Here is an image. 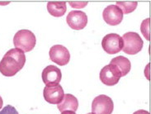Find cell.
<instances>
[{"instance_id":"7c38bea8","label":"cell","mask_w":151,"mask_h":114,"mask_svg":"<svg viewBox=\"0 0 151 114\" xmlns=\"http://www.w3.org/2000/svg\"><path fill=\"white\" fill-rule=\"evenodd\" d=\"M57 108L61 113L65 112V111L76 112L78 108V101L72 94H65L61 102L58 103Z\"/></svg>"},{"instance_id":"e0dca14e","label":"cell","mask_w":151,"mask_h":114,"mask_svg":"<svg viewBox=\"0 0 151 114\" xmlns=\"http://www.w3.org/2000/svg\"><path fill=\"white\" fill-rule=\"evenodd\" d=\"M0 114H19L17 109L12 105H7L0 111Z\"/></svg>"},{"instance_id":"9a60e30c","label":"cell","mask_w":151,"mask_h":114,"mask_svg":"<svg viewBox=\"0 0 151 114\" xmlns=\"http://www.w3.org/2000/svg\"><path fill=\"white\" fill-rule=\"evenodd\" d=\"M116 5L119 8H121L123 13L128 14L135 11L138 5V3L137 2H116Z\"/></svg>"},{"instance_id":"ffe728a7","label":"cell","mask_w":151,"mask_h":114,"mask_svg":"<svg viewBox=\"0 0 151 114\" xmlns=\"http://www.w3.org/2000/svg\"><path fill=\"white\" fill-rule=\"evenodd\" d=\"M61 114H76L75 112H73V111H65V112H62Z\"/></svg>"},{"instance_id":"4fadbf2b","label":"cell","mask_w":151,"mask_h":114,"mask_svg":"<svg viewBox=\"0 0 151 114\" xmlns=\"http://www.w3.org/2000/svg\"><path fill=\"white\" fill-rule=\"evenodd\" d=\"M110 64L116 65L118 68L120 72L122 74V77L126 76L127 74L131 71V61H129L127 57L122 56L115 57L111 61Z\"/></svg>"},{"instance_id":"277c9868","label":"cell","mask_w":151,"mask_h":114,"mask_svg":"<svg viewBox=\"0 0 151 114\" xmlns=\"http://www.w3.org/2000/svg\"><path fill=\"white\" fill-rule=\"evenodd\" d=\"M102 49L109 55H114L122 51L123 40L116 33H110L103 37L102 41Z\"/></svg>"},{"instance_id":"9c48e42d","label":"cell","mask_w":151,"mask_h":114,"mask_svg":"<svg viewBox=\"0 0 151 114\" xmlns=\"http://www.w3.org/2000/svg\"><path fill=\"white\" fill-rule=\"evenodd\" d=\"M102 17L108 25L116 26L122 22L123 12L116 5L111 4L103 10Z\"/></svg>"},{"instance_id":"6da1fadb","label":"cell","mask_w":151,"mask_h":114,"mask_svg":"<svg viewBox=\"0 0 151 114\" xmlns=\"http://www.w3.org/2000/svg\"><path fill=\"white\" fill-rule=\"evenodd\" d=\"M26 56L22 51L13 48L8 51L0 61V73L6 77L14 76L23 68Z\"/></svg>"},{"instance_id":"2e32d148","label":"cell","mask_w":151,"mask_h":114,"mask_svg":"<svg viewBox=\"0 0 151 114\" xmlns=\"http://www.w3.org/2000/svg\"><path fill=\"white\" fill-rule=\"evenodd\" d=\"M141 32L143 33L144 37L150 41V18H147L143 21L141 24Z\"/></svg>"},{"instance_id":"d6986e66","label":"cell","mask_w":151,"mask_h":114,"mask_svg":"<svg viewBox=\"0 0 151 114\" xmlns=\"http://www.w3.org/2000/svg\"><path fill=\"white\" fill-rule=\"evenodd\" d=\"M133 114H150L149 112H147L146 110H144V109H140V110H138L135 112Z\"/></svg>"},{"instance_id":"44dd1931","label":"cell","mask_w":151,"mask_h":114,"mask_svg":"<svg viewBox=\"0 0 151 114\" xmlns=\"http://www.w3.org/2000/svg\"><path fill=\"white\" fill-rule=\"evenodd\" d=\"M3 105H4V101H3V98H1V96H0V110L3 108Z\"/></svg>"},{"instance_id":"5b68a950","label":"cell","mask_w":151,"mask_h":114,"mask_svg":"<svg viewBox=\"0 0 151 114\" xmlns=\"http://www.w3.org/2000/svg\"><path fill=\"white\" fill-rule=\"evenodd\" d=\"M113 109L112 99L104 94L96 97L92 102V113L94 114H111Z\"/></svg>"},{"instance_id":"3957f363","label":"cell","mask_w":151,"mask_h":114,"mask_svg":"<svg viewBox=\"0 0 151 114\" xmlns=\"http://www.w3.org/2000/svg\"><path fill=\"white\" fill-rule=\"evenodd\" d=\"M122 38L123 40L122 51L127 55H136L143 48L144 41L138 33L129 32L125 33Z\"/></svg>"},{"instance_id":"8992f818","label":"cell","mask_w":151,"mask_h":114,"mask_svg":"<svg viewBox=\"0 0 151 114\" xmlns=\"http://www.w3.org/2000/svg\"><path fill=\"white\" fill-rule=\"evenodd\" d=\"M99 78L102 84L105 85L113 86L120 81L122 74L116 65L109 64L101 69Z\"/></svg>"},{"instance_id":"ac0fdd59","label":"cell","mask_w":151,"mask_h":114,"mask_svg":"<svg viewBox=\"0 0 151 114\" xmlns=\"http://www.w3.org/2000/svg\"><path fill=\"white\" fill-rule=\"evenodd\" d=\"M70 4L72 6V7H74V8H80L81 7H84L85 5L88 4V3H83V4H79V3H71L70 2Z\"/></svg>"},{"instance_id":"7402d4cb","label":"cell","mask_w":151,"mask_h":114,"mask_svg":"<svg viewBox=\"0 0 151 114\" xmlns=\"http://www.w3.org/2000/svg\"><path fill=\"white\" fill-rule=\"evenodd\" d=\"M88 114H94L93 113H88Z\"/></svg>"},{"instance_id":"52a82bcc","label":"cell","mask_w":151,"mask_h":114,"mask_svg":"<svg viewBox=\"0 0 151 114\" xmlns=\"http://www.w3.org/2000/svg\"><path fill=\"white\" fill-rule=\"evenodd\" d=\"M49 56L50 61L55 64L64 66L66 65L70 60V54L69 50L64 45H53L49 51Z\"/></svg>"},{"instance_id":"30bf717a","label":"cell","mask_w":151,"mask_h":114,"mask_svg":"<svg viewBox=\"0 0 151 114\" xmlns=\"http://www.w3.org/2000/svg\"><path fill=\"white\" fill-rule=\"evenodd\" d=\"M66 22L70 28L74 30H82L88 24V17L84 12L78 10L71 11L67 15Z\"/></svg>"},{"instance_id":"7a4b0ae2","label":"cell","mask_w":151,"mask_h":114,"mask_svg":"<svg viewBox=\"0 0 151 114\" xmlns=\"http://www.w3.org/2000/svg\"><path fill=\"white\" fill-rule=\"evenodd\" d=\"M37 43V38L34 33L27 29L18 31L14 35L13 44L17 49L22 51L23 52H29L32 51Z\"/></svg>"},{"instance_id":"5bb4252c","label":"cell","mask_w":151,"mask_h":114,"mask_svg":"<svg viewBox=\"0 0 151 114\" xmlns=\"http://www.w3.org/2000/svg\"><path fill=\"white\" fill-rule=\"evenodd\" d=\"M65 2H49L47 4V10L49 13L53 17H62L66 12Z\"/></svg>"},{"instance_id":"ba28073f","label":"cell","mask_w":151,"mask_h":114,"mask_svg":"<svg viewBox=\"0 0 151 114\" xmlns=\"http://www.w3.org/2000/svg\"><path fill=\"white\" fill-rule=\"evenodd\" d=\"M42 81L47 87L55 86L59 84L62 79L60 69L55 65H48L42 71Z\"/></svg>"},{"instance_id":"8fae6325","label":"cell","mask_w":151,"mask_h":114,"mask_svg":"<svg viewBox=\"0 0 151 114\" xmlns=\"http://www.w3.org/2000/svg\"><path fill=\"white\" fill-rule=\"evenodd\" d=\"M64 89L60 84L51 87L45 86L43 90V96L45 100L51 104L60 103L64 98Z\"/></svg>"}]
</instances>
